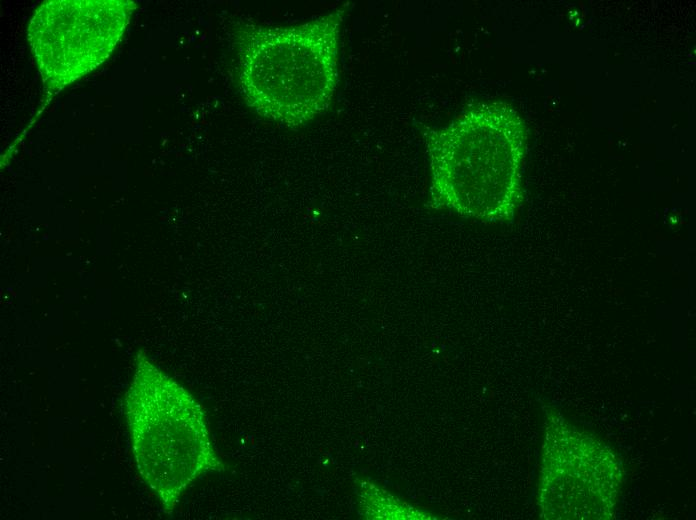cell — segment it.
Here are the masks:
<instances>
[{"mask_svg":"<svg viewBox=\"0 0 696 520\" xmlns=\"http://www.w3.org/2000/svg\"><path fill=\"white\" fill-rule=\"evenodd\" d=\"M428 206L487 223L514 219L524 199L527 127L502 101L469 105L449 123L422 129Z\"/></svg>","mask_w":696,"mask_h":520,"instance_id":"cell-1","label":"cell"},{"mask_svg":"<svg viewBox=\"0 0 696 520\" xmlns=\"http://www.w3.org/2000/svg\"><path fill=\"white\" fill-rule=\"evenodd\" d=\"M349 5L286 26L238 29L240 93L258 115L300 127L328 110L339 83L341 26Z\"/></svg>","mask_w":696,"mask_h":520,"instance_id":"cell-2","label":"cell"},{"mask_svg":"<svg viewBox=\"0 0 696 520\" xmlns=\"http://www.w3.org/2000/svg\"><path fill=\"white\" fill-rule=\"evenodd\" d=\"M125 395V415L138 471L170 514L201 474L224 469L195 399L139 351Z\"/></svg>","mask_w":696,"mask_h":520,"instance_id":"cell-3","label":"cell"},{"mask_svg":"<svg viewBox=\"0 0 696 520\" xmlns=\"http://www.w3.org/2000/svg\"><path fill=\"white\" fill-rule=\"evenodd\" d=\"M540 505L550 520H607L623 482L618 456L553 410L546 421Z\"/></svg>","mask_w":696,"mask_h":520,"instance_id":"cell-4","label":"cell"},{"mask_svg":"<svg viewBox=\"0 0 696 520\" xmlns=\"http://www.w3.org/2000/svg\"><path fill=\"white\" fill-rule=\"evenodd\" d=\"M136 4L129 0H53L32 16L27 39L43 83L58 92L106 61Z\"/></svg>","mask_w":696,"mask_h":520,"instance_id":"cell-5","label":"cell"}]
</instances>
